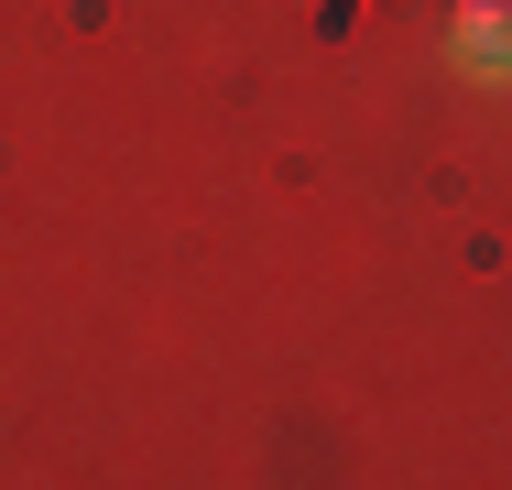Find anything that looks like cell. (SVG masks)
I'll list each match as a JSON object with an SVG mask.
<instances>
[{
  "mask_svg": "<svg viewBox=\"0 0 512 490\" xmlns=\"http://www.w3.org/2000/svg\"><path fill=\"white\" fill-rule=\"evenodd\" d=\"M447 44H458L469 77H502L512 66V0H458V33H447Z\"/></svg>",
  "mask_w": 512,
  "mask_h": 490,
  "instance_id": "cell-1",
  "label": "cell"
}]
</instances>
